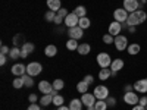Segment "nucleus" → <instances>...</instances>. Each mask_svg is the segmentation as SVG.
I'll return each instance as SVG.
<instances>
[{
    "label": "nucleus",
    "instance_id": "36",
    "mask_svg": "<svg viewBox=\"0 0 147 110\" xmlns=\"http://www.w3.org/2000/svg\"><path fill=\"white\" fill-rule=\"evenodd\" d=\"M63 101H65V100H63V97H62V95H59V94L53 97V104H55V106H57V107L63 106Z\"/></svg>",
    "mask_w": 147,
    "mask_h": 110
},
{
    "label": "nucleus",
    "instance_id": "45",
    "mask_svg": "<svg viewBox=\"0 0 147 110\" xmlns=\"http://www.w3.org/2000/svg\"><path fill=\"white\" fill-rule=\"evenodd\" d=\"M84 81H85V82H87V84L90 85V84H91V82L94 81V78H93L91 75H85V76H84Z\"/></svg>",
    "mask_w": 147,
    "mask_h": 110
},
{
    "label": "nucleus",
    "instance_id": "24",
    "mask_svg": "<svg viewBox=\"0 0 147 110\" xmlns=\"http://www.w3.org/2000/svg\"><path fill=\"white\" fill-rule=\"evenodd\" d=\"M78 25L82 28V30H87L91 27V19H88L87 16H84V18H80V22H78Z\"/></svg>",
    "mask_w": 147,
    "mask_h": 110
},
{
    "label": "nucleus",
    "instance_id": "10",
    "mask_svg": "<svg viewBox=\"0 0 147 110\" xmlns=\"http://www.w3.org/2000/svg\"><path fill=\"white\" fill-rule=\"evenodd\" d=\"M132 85H134V91H138V93H141V94H146V93H147V79H146V78L136 81Z\"/></svg>",
    "mask_w": 147,
    "mask_h": 110
},
{
    "label": "nucleus",
    "instance_id": "20",
    "mask_svg": "<svg viewBox=\"0 0 147 110\" xmlns=\"http://www.w3.org/2000/svg\"><path fill=\"white\" fill-rule=\"evenodd\" d=\"M140 50H141V47H140V44H138V43L129 44V46H128V48H127L128 54H131V56H136V54H138V53H140Z\"/></svg>",
    "mask_w": 147,
    "mask_h": 110
},
{
    "label": "nucleus",
    "instance_id": "31",
    "mask_svg": "<svg viewBox=\"0 0 147 110\" xmlns=\"http://www.w3.org/2000/svg\"><path fill=\"white\" fill-rule=\"evenodd\" d=\"M9 56H10V59H13V60L18 59V57H21V48H18V47H12Z\"/></svg>",
    "mask_w": 147,
    "mask_h": 110
},
{
    "label": "nucleus",
    "instance_id": "14",
    "mask_svg": "<svg viewBox=\"0 0 147 110\" xmlns=\"http://www.w3.org/2000/svg\"><path fill=\"white\" fill-rule=\"evenodd\" d=\"M121 30H122V23H121V22L113 21V22L109 25V31H107V32H109L110 35L116 37V35H119V34H121Z\"/></svg>",
    "mask_w": 147,
    "mask_h": 110
},
{
    "label": "nucleus",
    "instance_id": "4",
    "mask_svg": "<svg viewBox=\"0 0 147 110\" xmlns=\"http://www.w3.org/2000/svg\"><path fill=\"white\" fill-rule=\"evenodd\" d=\"M97 63L99 66L103 69V68H110V63H112V59L107 53H99L97 54Z\"/></svg>",
    "mask_w": 147,
    "mask_h": 110
},
{
    "label": "nucleus",
    "instance_id": "15",
    "mask_svg": "<svg viewBox=\"0 0 147 110\" xmlns=\"http://www.w3.org/2000/svg\"><path fill=\"white\" fill-rule=\"evenodd\" d=\"M38 90L43 93V94H52V91H53V85L49 82V81H40V84H38Z\"/></svg>",
    "mask_w": 147,
    "mask_h": 110
},
{
    "label": "nucleus",
    "instance_id": "12",
    "mask_svg": "<svg viewBox=\"0 0 147 110\" xmlns=\"http://www.w3.org/2000/svg\"><path fill=\"white\" fill-rule=\"evenodd\" d=\"M124 68V60L122 59H115L112 60V63H110V70H112V76H115L116 73Z\"/></svg>",
    "mask_w": 147,
    "mask_h": 110
},
{
    "label": "nucleus",
    "instance_id": "16",
    "mask_svg": "<svg viewBox=\"0 0 147 110\" xmlns=\"http://www.w3.org/2000/svg\"><path fill=\"white\" fill-rule=\"evenodd\" d=\"M125 23H127V27H137V25H140V19L137 18L136 12H132V13L128 15V19H127Z\"/></svg>",
    "mask_w": 147,
    "mask_h": 110
},
{
    "label": "nucleus",
    "instance_id": "41",
    "mask_svg": "<svg viewBox=\"0 0 147 110\" xmlns=\"http://www.w3.org/2000/svg\"><path fill=\"white\" fill-rule=\"evenodd\" d=\"M9 53H10L9 47L5 46V44H2V47H0V54H9Z\"/></svg>",
    "mask_w": 147,
    "mask_h": 110
},
{
    "label": "nucleus",
    "instance_id": "46",
    "mask_svg": "<svg viewBox=\"0 0 147 110\" xmlns=\"http://www.w3.org/2000/svg\"><path fill=\"white\" fill-rule=\"evenodd\" d=\"M65 19L63 18H60V16H57V13H56V18H55V22H56V25H59V23H62Z\"/></svg>",
    "mask_w": 147,
    "mask_h": 110
},
{
    "label": "nucleus",
    "instance_id": "34",
    "mask_svg": "<svg viewBox=\"0 0 147 110\" xmlns=\"http://www.w3.org/2000/svg\"><path fill=\"white\" fill-rule=\"evenodd\" d=\"M55 18H56V12H53V10H49V12H46L44 19H46L47 22H55Z\"/></svg>",
    "mask_w": 147,
    "mask_h": 110
},
{
    "label": "nucleus",
    "instance_id": "28",
    "mask_svg": "<svg viewBox=\"0 0 147 110\" xmlns=\"http://www.w3.org/2000/svg\"><path fill=\"white\" fill-rule=\"evenodd\" d=\"M74 13H75L78 18H84L85 15H87V9H85L84 6H77L75 9H74Z\"/></svg>",
    "mask_w": 147,
    "mask_h": 110
},
{
    "label": "nucleus",
    "instance_id": "2",
    "mask_svg": "<svg viewBox=\"0 0 147 110\" xmlns=\"http://www.w3.org/2000/svg\"><path fill=\"white\" fill-rule=\"evenodd\" d=\"M41 70H43V66L38 62H31V63L27 65V73L30 76H32V78L37 76V75H40Z\"/></svg>",
    "mask_w": 147,
    "mask_h": 110
},
{
    "label": "nucleus",
    "instance_id": "40",
    "mask_svg": "<svg viewBox=\"0 0 147 110\" xmlns=\"http://www.w3.org/2000/svg\"><path fill=\"white\" fill-rule=\"evenodd\" d=\"M22 40H24V35H21V34L15 35V38H13V44H15V47H18V46H19V41H22Z\"/></svg>",
    "mask_w": 147,
    "mask_h": 110
},
{
    "label": "nucleus",
    "instance_id": "44",
    "mask_svg": "<svg viewBox=\"0 0 147 110\" xmlns=\"http://www.w3.org/2000/svg\"><path fill=\"white\" fill-rule=\"evenodd\" d=\"M6 60H7V56H6V54H0V65H2V66H5Z\"/></svg>",
    "mask_w": 147,
    "mask_h": 110
},
{
    "label": "nucleus",
    "instance_id": "5",
    "mask_svg": "<svg viewBox=\"0 0 147 110\" xmlns=\"http://www.w3.org/2000/svg\"><path fill=\"white\" fill-rule=\"evenodd\" d=\"M128 12L124 9V7H119V9H115V12H113V18H115V21L116 22H121V23H124V22H127V19H128Z\"/></svg>",
    "mask_w": 147,
    "mask_h": 110
},
{
    "label": "nucleus",
    "instance_id": "19",
    "mask_svg": "<svg viewBox=\"0 0 147 110\" xmlns=\"http://www.w3.org/2000/svg\"><path fill=\"white\" fill-rule=\"evenodd\" d=\"M44 53L47 57H55L57 54V47L55 44H49L46 48H44Z\"/></svg>",
    "mask_w": 147,
    "mask_h": 110
},
{
    "label": "nucleus",
    "instance_id": "43",
    "mask_svg": "<svg viewBox=\"0 0 147 110\" xmlns=\"http://www.w3.org/2000/svg\"><path fill=\"white\" fill-rule=\"evenodd\" d=\"M138 104H140V106H143V107H146V106H147V95L141 97L140 101H138Z\"/></svg>",
    "mask_w": 147,
    "mask_h": 110
},
{
    "label": "nucleus",
    "instance_id": "18",
    "mask_svg": "<svg viewBox=\"0 0 147 110\" xmlns=\"http://www.w3.org/2000/svg\"><path fill=\"white\" fill-rule=\"evenodd\" d=\"M77 52H78L81 56H85V54H88V53L91 52V46H90L88 43H82V44H80V46H78Z\"/></svg>",
    "mask_w": 147,
    "mask_h": 110
},
{
    "label": "nucleus",
    "instance_id": "48",
    "mask_svg": "<svg viewBox=\"0 0 147 110\" xmlns=\"http://www.w3.org/2000/svg\"><path fill=\"white\" fill-rule=\"evenodd\" d=\"M132 110H146V107H143L140 104H136V106H132Z\"/></svg>",
    "mask_w": 147,
    "mask_h": 110
},
{
    "label": "nucleus",
    "instance_id": "38",
    "mask_svg": "<svg viewBox=\"0 0 147 110\" xmlns=\"http://www.w3.org/2000/svg\"><path fill=\"white\" fill-rule=\"evenodd\" d=\"M106 103H107V107H115L116 106V99H115V97H107V99H106Z\"/></svg>",
    "mask_w": 147,
    "mask_h": 110
},
{
    "label": "nucleus",
    "instance_id": "47",
    "mask_svg": "<svg viewBox=\"0 0 147 110\" xmlns=\"http://www.w3.org/2000/svg\"><path fill=\"white\" fill-rule=\"evenodd\" d=\"M28 100H30L31 103H35V101H37V95H35V94H30Z\"/></svg>",
    "mask_w": 147,
    "mask_h": 110
},
{
    "label": "nucleus",
    "instance_id": "7",
    "mask_svg": "<svg viewBox=\"0 0 147 110\" xmlns=\"http://www.w3.org/2000/svg\"><path fill=\"white\" fill-rule=\"evenodd\" d=\"M68 35H69V38H74V40H80L82 38V35H84V30L77 25V27H72L68 30Z\"/></svg>",
    "mask_w": 147,
    "mask_h": 110
},
{
    "label": "nucleus",
    "instance_id": "52",
    "mask_svg": "<svg viewBox=\"0 0 147 110\" xmlns=\"http://www.w3.org/2000/svg\"><path fill=\"white\" fill-rule=\"evenodd\" d=\"M87 110H96V109H94V106H88V107H87Z\"/></svg>",
    "mask_w": 147,
    "mask_h": 110
},
{
    "label": "nucleus",
    "instance_id": "8",
    "mask_svg": "<svg viewBox=\"0 0 147 110\" xmlns=\"http://www.w3.org/2000/svg\"><path fill=\"white\" fill-rule=\"evenodd\" d=\"M124 9H125L127 12H129V13L138 10V9H140L138 0H124Z\"/></svg>",
    "mask_w": 147,
    "mask_h": 110
},
{
    "label": "nucleus",
    "instance_id": "25",
    "mask_svg": "<svg viewBox=\"0 0 147 110\" xmlns=\"http://www.w3.org/2000/svg\"><path fill=\"white\" fill-rule=\"evenodd\" d=\"M13 88H16V90H19V88H22V87H25V79H24V76H16V79H13Z\"/></svg>",
    "mask_w": 147,
    "mask_h": 110
},
{
    "label": "nucleus",
    "instance_id": "11",
    "mask_svg": "<svg viewBox=\"0 0 147 110\" xmlns=\"http://www.w3.org/2000/svg\"><path fill=\"white\" fill-rule=\"evenodd\" d=\"M65 25L68 27V28H72V27H77L78 25V22H80V18L75 15V13H74V12H72V13H69L66 18H65Z\"/></svg>",
    "mask_w": 147,
    "mask_h": 110
},
{
    "label": "nucleus",
    "instance_id": "21",
    "mask_svg": "<svg viewBox=\"0 0 147 110\" xmlns=\"http://www.w3.org/2000/svg\"><path fill=\"white\" fill-rule=\"evenodd\" d=\"M40 104L43 107H47L49 104H53V95L52 94H43L41 100H40Z\"/></svg>",
    "mask_w": 147,
    "mask_h": 110
},
{
    "label": "nucleus",
    "instance_id": "37",
    "mask_svg": "<svg viewBox=\"0 0 147 110\" xmlns=\"http://www.w3.org/2000/svg\"><path fill=\"white\" fill-rule=\"evenodd\" d=\"M24 76V79H25V87H32V85H34V79H32V76H30L28 75V73H27V75H22Z\"/></svg>",
    "mask_w": 147,
    "mask_h": 110
},
{
    "label": "nucleus",
    "instance_id": "26",
    "mask_svg": "<svg viewBox=\"0 0 147 110\" xmlns=\"http://www.w3.org/2000/svg\"><path fill=\"white\" fill-rule=\"evenodd\" d=\"M78 40H74V38H69L68 41H66V48L68 50H71V52H74V50H77L78 48Z\"/></svg>",
    "mask_w": 147,
    "mask_h": 110
},
{
    "label": "nucleus",
    "instance_id": "49",
    "mask_svg": "<svg viewBox=\"0 0 147 110\" xmlns=\"http://www.w3.org/2000/svg\"><path fill=\"white\" fill-rule=\"evenodd\" d=\"M57 110H71V109H69V106H60V107H57Z\"/></svg>",
    "mask_w": 147,
    "mask_h": 110
},
{
    "label": "nucleus",
    "instance_id": "3",
    "mask_svg": "<svg viewBox=\"0 0 147 110\" xmlns=\"http://www.w3.org/2000/svg\"><path fill=\"white\" fill-rule=\"evenodd\" d=\"M96 95V99L97 100H106L107 97H109V88L105 87V85H97V87L94 88V93Z\"/></svg>",
    "mask_w": 147,
    "mask_h": 110
},
{
    "label": "nucleus",
    "instance_id": "39",
    "mask_svg": "<svg viewBox=\"0 0 147 110\" xmlns=\"http://www.w3.org/2000/svg\"><path fill=\"white\" fill-rule=\"evenodd\" d=\"M68 15H69V13H68V10H66V9H63V7L57 10V16H60V18H63V19H65V18H66Z\"/></svg>",
    "mask_w": 147,
    "mask_h": 110
},
{
    "label": "nucleus",
    "instance_id": "51",
    "mask_svg": "<svg viewBox=\"0 0 147 110\" xmlns=\"http://www.w3.org/2000/svg\"><path fill=\"white\" fill-rule=\"evenodd\" d=\"M131 90H134V85H127V87H125V91H127V93L131 91Z\"/></svg>",
    "mask_w": 147,
    "mask_h": 110
},
{
    "label": "nucleus",
    "instance_id": "9",
    "mask_svg": "<svg viewBox=\"0 0 147 110\" xmlns=\"http://www.w3.org/2000/svg\"><path fill=\"white\" fill-rule=\"evenodd\" d=\"M81 101H82L84 106L88 107V106H94L96 101H97V99H96V95L91 94V93H84L82 97H81Z\"/></svg>",
    "mask_w": 147,
    "mask_h": 110
},
{
    "label": "nucleus",
    "instance_id": "1",
    "mask_svg": "<svg viewBox=\"0 0 147 110\" xmlns=\"http://www.w3.org/2000/svg\"><path fill=\"white\" fill-rule=\"evenodd\" d=\"M115 47H116V50L118 52H124V50H127V48H128V38H127V37L125 35H116L115 37Z\"/></svg>",
    "mask_w": 147,
    "mask_h": 110
},
{
    "label": "nucleus",
    "instance_id": "35",
    "mask_svg": "<svg viewBox=\"0 0 147 110\" xmlns=\"http://www.w3.org/2000/svg\"><path fill=\"white\" fill-rule=\"evenodd\" d=\"M103 43H105V44H113V43H115V37L110 35L109 32L105 34V35H103Z\"/></svg>",
    "mask_w": 147,
    "mask_h": 110
},
{
    "label": "nucleus",
    "instance_id": "13",
    "mask_svg": "<svg viewBox=\"0 0 147 110\" xmlns=\"http://www.w3.org/2000/svg\"><path fill=\"white\" fill-rule=\"evenodd\" d=\"M10 72L13 73L15 76H22V75H25V72H27V66L22 65V63H16V65L12 66Z\"/></svg>",
    "mask_w": 147,
    "mask_h": 110
},
{
    "label": "nucleus",
    "instance_id": "17",
    "mask_svg": "<svg viewBox=\"0 0 147 110\" xmlns=\"http://www.w3.org/2000/svg\"><path fill=\"white\" fill-rule=\"evenodd\" d=\"M47 6H49V10H53L57 13L59 9H62V3L60 0H47Z\"/></svg>",
    "mask_w": 147,
    "mask_h": 110
},
{
    "label": "nucleus",
    "instance_id": "29",
    "mask_svg": "<svg viewBox=\"0 0 147 110\" xmlns=\"http://www.w3.org/2000/svg\"><path fill=\"white\" fill-rule=\"evenodd\" d=\"M21 50L30 54V53H32V52L35 50V46H34L32 43H24V44H22V47H21Z\"/></svg>",
    "mask_w": 147,
    "mask_h": 110
},
{
    "label": "nucleus",
    "instance_id": "30",
    "mask_svg": "<svg viewBox=\"0 0 147 110\" xmlns=\"http://www.w3.org/2000/svg\"><path fill=\"white\" fill-rule=\"evenodd\" d=\"M94 109H96V110H107V103H106V100H97L96 104H94Z\"/></svg>",
    "mask_w": 147,
    "mask_h": 110
},
{
    "label": "nucleus",
    "instance_id": "42",
    "mask_svg": "<svg viewBox=\"0 0 147 110\" xmlns=\"http://www.w3.org/2000/svg\"><path fill=\"white\" fill-rule=\"evenodd\" d=\"M27 110H41V107H40L38 104H35V103H31V104L28 106Z\"/></svg>",
    "mask_w": 147,
    "mask_h": 110
},
{
    "label": "nucleus",
    "instance_id": "27",
    "mask_svg": "<svg viewBox=\"0 0 147 110\" xmlns=\"http://www.w3.org/2000/svg\"><path fill=\"white\" fill-rule=\"evenodd\" d=\"M77 91L81 93V94L87 93V91H88V84L85 82V81H80V82L77 84Z\"/></svg>",
    "mask_w": 147,
    "mask_h": 110
},
{
    "label": "nucleus",
    "instance_id": "23",
    "mask_svg": "<svg viewBox=\"0 0 147 110\" xmlns=\"http://www.w3.org/2000/svg\"><path fill=\"white\" fill-rule=\"evenodd\" d=\"M82 101L80 100V99H74V100H71V103H69V109L71 110H82Z\"/></svg>",
    "mask_w": 147,
    "mask_h": 110
},
{
    "label": "nucleus",
    "instance_id": "22",
    "mask_svg": "<svg viewBox=\"0 0 147 110\" xmlns=\"http://www.w3.org/2000/svg\"><path fill=\"white\" fill-rule=\"evenodd\" d=\"M110 76H112V70H110L109 68H103V69L99 72V79H102V81H106V79H109Z\"/></svg>",
    "mask_w": 147,
    "mask_h": 110
},
{
    "label": "nucleus",
    "instance_id": "53",
    "mask_svg": "<svg viewBox=\"0 0 147 110\" xmlns=\"http://www.w3.org/2000/svg\"><path fill=\"white\" fill-rule=\"evenodd\" d=\"M146 110H147V106H146Z\"/></svg>",
    "mask_w": 147,
    "mask_h": 110
},
{
    "label": "nucleus",
    "instance_id": "32",
    "mask_svg": "<svg viewBox=\"0 0 147 110\" xmlns=\"http://www.w3.org/2000/svg\"><path fill=\"white\" fill-rule=\"evenodd\" d=\"M52 85H53V90H56V91H60V90H62V88L65 87V82H63L62 79H55Z\"/></svg>",
    "mask_w": 147,
    "mask_h": 110
},
{
    "label": "nucleus",
    "instance_id": "33",
    "mask_svg": "<svg viewBox=\"0 0 147 110\" xmlns=\"http://www.w3.org/2000/svg\"><path fill=\"white\" fill-rule=\"evenodd\" d=\"M136 15H137V18L140 19V23H143L144 21H147V13L143 10V9H138V10H136Z\"/></svg>",
    "mask_w": 147,
    "mask_h": 110
},
{
    "label": "nucleus",
    "instance_id": "6",
    "mask_svg": "<svg viewBox=\"0 0 147 110\" xmlns=\"http://www.w3.org/2000/svg\"><path fill=\"white\" fill-rule=\"evenodd\" d=\"M124 101H125L127 104H129V106H136V104H138L140 99H138L137 93L128 91V93H125V95H124Z\"/></svg>",
    "mask_w": 147,
    "mask_h": 110
},
{
    "label": "nucleus",
    "instance_id": "50",
    "mask_svg": "<svg viewBox=\"0 0 147 110\" xmlns=\"http://www.w3.org/2000/svg\"><path fill=\"white\" fill-rule=\"evenodd\" d=\"M128 31L131 34H136V27H128Z\"/></svg>",
    "mask_w": 147,
    "mask_h": 110
}]
</instances>
